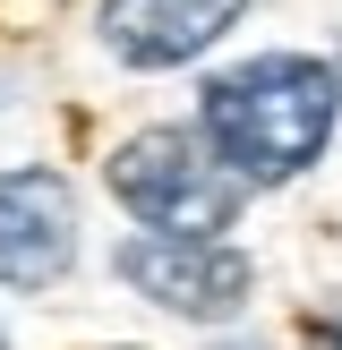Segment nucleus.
Here are the masks:
<instances>
[{
    "mask_svg": "<svg viewBox=\"0 0 342 350\" xmlns=\"http://www.w3.org/2000/svg\"><path fill=\"white\" fill-rule=\"evenodd\" d=\"M334 111H342L334 68L300 60V51H265V60H248V68L205 85V120L197 129L248 188H274V180H300L325 154Z\"/></svg>",
    "mask_w": 342,
    "mask_h": 350,
    "instance_id": "f257e3e1",
    "label": "nucleus"
},
{
    "mask_svg": "<svg viewBox=\"0 0 342 350\" xmlns=\"http://www.w3.org/2000/svg\"><path fill=\"white\" fill-rule=\"evenodd\" d=\"M111 197L146 231H231L248 180L205 146V129H146L111 154Z\"/></svg>",
    "mask_w": 342,
    "mask_h": 350,
    "instance_id": "f03ea898",
    "label": "nucleus"
},
{
    "mask_svg": "<svg viewBox=\"0 0 342 350\" xmlns=\"http://www.w3.org/2000/svg\"><path fill=\"white\" fill-rule=\"evenodd\" d=\"M120 282H129L137 299L188 317V325H222V317L248 308L256 273H248V256L222 248L214 231H146V239L120 248Z\"/></svg>",
    "mask_w": 342,
    "mask_h": 350,
    "instance_id": "7ed1b4c3",
    "label": "nucleus"
},
{
    "mask_svg": "<svg viewBox=\"0 0 342 350\" xmlns=\"http://www.w3.org/2000/svg\"><path fill=\"white\" fill-rule=\"evenodd\" d=\"M77 256V197L60 171H0V282L43 291Z\"/></svg>",
    "mask_w": 342,
    "mask_h": 350,
    "instance_id": "20e7f679",
    "label": "nucleus"
},
{
    "mask_svg": "<svg viewBox=\"0 0 342 350\" xmlns=\"http://www.w3.org/2000/svg\"><path fill=\"white\" fill-rule=\"evenodd\" d=\"M248 0H103V43L129 68H180L231 34Z\"/></svg>",
    "mask_w": 342,
    "mask_h": 350,
    "instance_id": "39448f33",
    "label": "nucleus"
}]
</instances>
